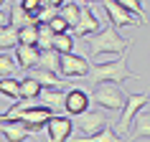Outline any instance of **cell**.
I'll use <instances>...</instances> for the list:
<instances>
[{
  "mask_svg": "<svg viewBox=\"0 0 150 142\" xmlns=\"http://www.w3.org/2000/svg\"><path fill=\"white\" fill-rule=\"evenodd\" d=\"M87 41V48H89V53L92 56H104V53H127V48L132 46V41L125 38L122 33L115 28V25H104L99 33H94V36H89Z\"/></svg>",
  "mask_w": 150,
  "mask_h": 142,
  "instance_id": "1",
  "label": "cell"
},
{
  "mask_svg": "<svg viewBox=\"0 0 150 142\" xmlns=\"http://www.w3.org/2000/svg\"><path fill=\"white\" fill-rule=\"evenodd\" d=\"M92 81L94 84H120V81H132V79H142L140 74H132L127 66V53L117 56L115 61L107 63H97L92 66Z\"/></svg>",
  "mask_w": 150,
  "mask_h": 142,
  "instance_id": "2",
  "label": "cell"
},
{
  "mask_svg": "<svg viewBox=\"0 0 150 142\" xmlns=\"http://www.w3.org/2000/svg\"><path fill=\"white\" fill-rule=\"evenodd\" d=\"M125 99L127 96L120 89V84H94V89H92V102L107 112H122Z\"/></svg>",
  "mask_w": 150,
  "mask_h": 142,
  "instance_id": "3",
  "label": "cell"
},
{
  "mask_svg": "<svg viewBox=\"0 0 150 142\" xmlns=\"http://www.w3.org/2000/svg\"><path fill=\"white\" fill-rule=\"evenodd\" d=\"M148 102H150L148 91H140V94H130V96H127V99H125V107H122V117H120L115 132H117V134H127V132H130L132 119L148 107Z\"/></svg>",
  "mask_w": 150,
  "mask_h": 142,
  "instance_id": "4",
  "label": "cell"
},
{
  "mask_svg": "<svg viewBox=\"0 0 150 142\" xmlns=\"http://www.w3.org/2000/svg\"><path fill=\"white\" fill-rule=\"evenodd\" d=\"M59 74H61L64 79H87L89 74H92V66L84 56L79 53H66L61 56V66H59Z\"/></svg>",
  "mask_w": 150,
  "mask_h": 142,
  "instance_id": "5",
  "label": "cell"
},
{
  "mask_svg": "<svg viewBox=\"0 0 150 142\" xmlns=\"http://www.w3.org/2000/svg\"><path fill=\"white\" fill-rule=\"evenodd\" d=\"M74 124H76V129H79L84 137H92V134L102 132L104 127H107V117H104V112H99V109H89V112H84V114H79V117H74Z\"/></svg>",
  "mask_w": 150,
  "mask_h": 142,
  "instance_id": "6",
  "label": "cell"
},
{
  "mask_svg": "<svg viewBox=\"0 0 150 142\" xmlns=\"http://www.w3.org/2000/svg\"><path fill=\"white\" fill-rule=\"evenodd\" d=\"M104 10H107V18H110V25H115V28H127V25H145L140 20V18H135L132 13H127L120 3H115V0H104L102 3Z\"/></svg>",
  "mask_w": 150,
  "mask_h": 142,
  "instance_id": "7",
  "label": "cell"
},
{
  "mask_svg": "<svg viewBox=\"0 0 150 142\" xmlns=\"http://www.w3.org/2000/svg\"><path fill=\"white\" fill-rule=\"evenodd\" d=\"M71 132H74V119L64 117V114H54L46 124V142H69Z\"/></svg>",
  "mask_w": 150,
  "mask_h": 142,
  "instance_id": "8",
  "label": "cell"
},
{
  "mask_svg": "<svg viewBox=\"0 0 150 142\" xmlns=\"http://www.w3.org/2000/svg\"><path fill=\"white\" fill-rule=\"evenodd\" d=\"M102 31V25H99V18L94 15V10H92V5H81V18L79 23H76V28H74V38L79 36V38H89V36H94V33Z\"/></svg>",
  "mask_w": 150,
  "mask_h": 142,
  "instance_id": "9",
  "label": "cell"
},
{
  "mask_svg": "<svg viewBox=\"0 0 150 142\" xmlns=\"http://www.w3.org/2000/svg\"><path fill=\"white\" fill-rule=\"evenodd\" d=\"M89 104H92V96L81 89H69L66 91V99H64V109L69 112L71 117H79L84 112H89Z\"/></svg>",
  "mask_w": 150,
  "mask_h": 142,
  "instance_id": "10",
  "label": "cell"
},
{
  "mask_svg": "<svg viewBox=\"0 0 150 142\" xmlns=\"http://www.w3.org/2000/svg\"><path fill=\"white\" fill-rule=\"evenodd\" d=\"M132 140H150V109L148 107L132 119V127H130L125 142H132Z\"/></svg>",
  "mask_w": 150,
  "mask_h": 142,
  "instance_id": "11",
  "label": "cell"
},
{
  "mask_svg": "<svg viewBox=\"0 0 150 142\" xmlns=\"http://www.w3.org/2000/svg\"><path fill=\"white\" fill-rule=\"evenodd\" d=\"M0 129H3V137H5V140L8 142H28L31 140V129H28V127L23 124V122H3V124H0Z\"/></svg>",
  "mask_w": 150,
  "mask_h": 142,
  "instance_id": "12",
  "label": "cell"
},
{
  "mask_svg": "<svg viewBox=\"0 0 150 142\" xmlns=\"http://www.w3.org/2000/svg\"><path fill=\"white\" fill-rule=\"evenodd\" d=\"M16 58H18L21 69H36L41 61V51H38V46H18Z\"/></svg>",
  "mask_w": 150,
  "mask_h": 142,
  "instance_id": "13",
  "label": "cell"
},
{
  "mask_svg": "<svg viewBox=\"0 0 150 142\" xmlns=\"http://www.w3.org/2000/svg\"><path fill=\"white\" fill-rule=\"evenodd\" d=\"M10 25L13 28H28V25H36L38 28V20H36V15H28L23 8H21V3H13L10 5Z\"/></svg>",
  "mask_w": 150,
  "mask_h": 142,
  "instance_id": "14",
  "label": "cell"
},
{
  "mask_svg": "<svg viewBox=\"0 0 150 142\" xmlns=\"http://www.w3.org/2000/svg\"><path fill=\"white\" fill-rule=\"evenodd\" d=\"M28 76H31V79H36L43 89H61V84L66 81V79H59V74L43 71V69H38V66H36V69H31V74H28Z\"/></svg>",
  "mask_w": 150,
  "mask_h": 142,
  "instance_id": "15",
  "label": "cell"
},
{
  "mask_svg": "<svg viewBox=\"0 0 150 142\" xmlns=\"http://www.w3.org/2000/svg\"><path fill=\"white\" fill-rule=\"evenodd\" d=\"M59 18H64V23L74 31L76 23H79V18H81V5H76V3H61V8H59Z\"/></svg>",
  "mask_w": 150,
  "mask_h": 142,
  "instance_id": "16",
  "label": "cell"
},
{
  "mask_svg": "<svg viewBox=\"0 0 150 142\" xmlns=\"http://www.w3.org/2000/svg\"><path fill=\"white\" fill-rule=\"evenodd\" d=\"M41 94H43V86L36 79H31V76H23L21 79V99H36L38 102Z\"/></svg>",
  "mask_w": 150,
  "mask_h": 142,
  "instance_id": "17",
  "label": "cell"
},
{
  "mask_svg": "<svg viewBox=\"0 0 150 142\" xmlns=\"http://www.w3.org/2000/svg\"><path fill=\"white\" fill-rule=\"evenodd\" d=\"M21 69L18 66V58L8 51H0V79H10V76H16V71Z\"/></svg>",
  "mask_w": 150,
  "mask_h": 142,
  "instance_id": "18",
  "label": "cell"
},
{
  "mask_svg": "<svg viewBox=\"0 0 150 142\" xmlns=\"http://www.w3.org/2000/svg\"><path fill=\"white\" fill-rule=\"evenodd\" d=\"M59 66H61V53H56L54 48H51V51H41L38 69L51 71V74H59Z\"/></svg>",
  "mask_w": 150,
  "mask_h": 142,
  "instance_id": "19",
  "label": "cell"
},
{
  "mask_svg": "<svg viewBox=\"0 0 150 142\" xmlns=\"http://www.w3.org/2000/svg\"><path fill=\"white\" fill-rule=\"evenodd\" d=\"M0 94L16 104L21 102V81L18 79H0Z\"/></svg>",
  "mask_w": 150,
  "mask_h": 142,
  "instance_id": "20",
  "label": "cell"
},
{
  "mask_svg": "<svg viewBox=\"0 0 150 142\" xmlns=\"http://www.w3.org/2000/svg\"><path fill=\"white\" fill-rule=\"evenodd\" d=\"M74 142H125L122 137H120L117 132H115V127H104L102 132H97V134H92V137H81V140H74Z\"/></svg>",
  "mask_w": 150,
  "mask_h": 142,
  "instance_id": "21",
  "label": "cell"
},
{
  "mask_svg": "<svg viewBox=\"0 0 150 142\" xmlns=\"http://www.w3.org/2000/svg\"><path fill=\"white\" fill-rule=\"evenodd\" d=\"M41 99H43V107H51L56 112V107H61L64 99H66V91H61V89H43Z\"/></svg>",
  "mask_w": 150,
  "mask_h": 142,
  "instance_id": "22",
  "label": "cell"
},
{
  "mask_svg": "<svg viewBox=\"0 0 150 142\" xmlns=\"http://www.w3.org/2000/svg\"><path fill=\"white\" fill-rule=\"evenodd\" d=\"M54 51L56 53H74V36L71 33H61V36H54Z\"/></svg>",
  "mask_w": 150,
  "mask_h": 142,
  "instance_id": "23",
  "label": "cell"
},
{
  "mask_svg": "<svg viewBox=\"0 0 150 142\" xmlns=\"http://www.w3.org/2000/svg\"><path fill=\"white\" fill-rule=\"evenodd\" d=\"M8 48H18V28L13 25L0 31V51H8Z\"/></svg>",
  "mask_w": 150,
  "mask_h": 142,
  "instance_id": "24",
  "label": "cell"
},
{
  "mask_svg": "<svg viewBox=\"0 0 150 142\" xmlns=\"http://www.w3.org/2000/svg\"><path fill=\"white\" fill-rule=\"evenodd\" d=\"M18 46H38V28L28 25L18 31Z\"/></svg>",
  "mask_w": 150,
  "mask_h": 142,
  "instance_id": "25",
  "label": "cell"
},
{
  "mask_svg": "<svg viewBox=\"0 0 150 142\" xmlns=\"http://www.w3.org/2000/svg\"><path fill=\"white\" fill-rule=\"evenodd\" d=\"M54 48V31L48 25H38V51H51Z\"/></svg>",
  "mask_w": 150,
  "mask_h": 142,
  "instance_id": "26",
  "label": "cell"
},
{
  "mask_svg": "<svg viewBox=\"0 0 150 142\" xmlns=\"http://www.w3.org/2000/svg\"><path fill=\"white\" fill-rule=\"evenodd\" d=\"M120 5H122L127 13H132L135 18H140L142 23H145V10H142V3H137V0H120Z\"/></svg>",
  "mask_w": 150,
  "mask_h": 142,
  "instance_id": "27",
  "label": "cell"
},
{
  "mask_svg": "<svg viewBox=\"0 0 150 142\" xmlns=\"http://www.w3.org/2000/svg\"><path fill=\"white\" fill-rule=\"evenodd\" d=\"M21 8H23L28 15H38V13H41V3H38V0H23Z\"/></svg>",
  "mask_w": 150,
  "mask_h": 142,
  "instance_id": "28",
  "label": "cell"
},
{
  "mask_svg": "<svg viewBox=\"0 0 150 142\" xmlns=\"http://www.w3.org/2000/svg\"><path fill=\"white\" fill-rule=\"evenodd\" d=\"M8 25H10V13L0 8V31H3V28H8Z\"/></svg>",
  "mask_w": 150,
  "mask_h": 142,
  "instance_id": "29",
  "label": "cell"
}]
</instances>
